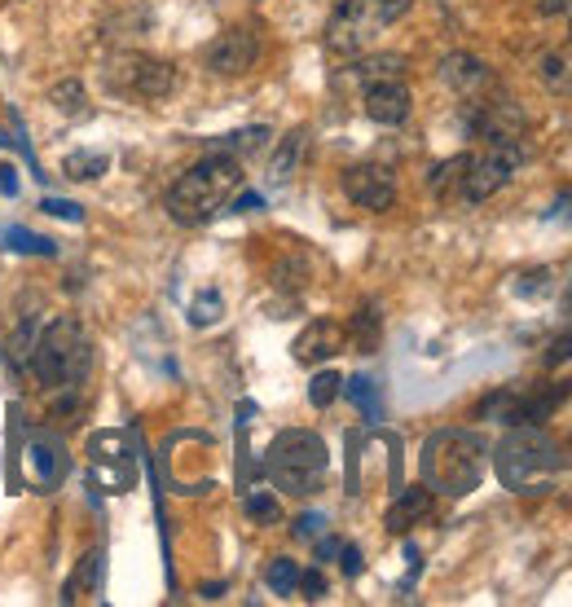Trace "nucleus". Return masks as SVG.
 <instances>
[{"label":"nucleus","instance_id":"40","mask_svg":"<svg viewBox=\"0 0 572 607\" xmlns=\"http://www.w3.org/2000/svg\"><path fill=\"white\" fill-rule=\"evenodd\" d=\"M256 207H264L260 194H238L234 198V212H256Z\"/></svg>","mask_w":572,"mask_h":607},{"label":"nucleus","instance_id":"24","mask_svg":"<svg viewBox=\"0 0 572 607\" xmlns=\"http://www.w3.org/2000/svg\"><path fill=\"white\" fill-rule=\"evenodd\" d=\"M49 102L58 106L66 119H80L84 110H88V97H84V84H80V80H62V84H53V88H49Z\"/></svg>","mask_w":572,"mask_h":607},{"label":"nucleus","instance_id":"26","mask_svg":"<svg viewBox=\"0 0 572 607\" xmlns=\"http://www.w3.org/2000/svg\"><path fill=\"white\" fill-rule=\"evenodd\" d=\"M242 511H247V520H256V524H278L282 520V506L269 489H251L247 498H242Z\"/></svg>","mask_w":572,"mask_h":607},{"label":"nucleus","instance_id":"28","mask_svg":"<svg viewBox=\"0 0 572 607\" xmlns=\"http://www.w3.org/2000/svg\"><path fill=\"white\" fill-rule=\"evenodd\" d=\"M348 339H357L361 352H374V344H379V313H374L370 304L357 308V317H352V326H348Z\"/></svg>","mask_w":572,"mask_h":607},{"label":"nucleus","instance_id":"20","mask_svg":"<svg viewBox=\"0 0 572 607\" xmlns=\"http://www.w3.org/2000/svg\"><path fill=\"white\" fill-rule=\"evenodd\" d=\"M0 242H5V251H18V256H40V260H53V256H58V242L36 234V229H22V225L0 229Z\"/></svg>","mask_w":572,"mask_h":607},{"label":"nucleus","instance_id":"30","mask_svg":"<svg viewBox=\"0 0 572 607\" xmlns=\"http://www.w3.org/2000/svg\"><path fill=\"white\" fill-rule=\"evenodd\" d=\"M344 392V379H339L335 370H322L313 374V383H308V401L317 405V410H326V405H335V396Z\"/></svg>","mask_w":572,"mask_h":607},{"label":"nucleus","instance_id":"41","mask_svg":"<svg viewBox=\"0 0 572 607\" xmlns=\"http://www.w3.org/2000/svg\"><path fill=\"white\" fill-rule=\"evenodd\" d=\"M542 66H546V80H564V58H555V53H550Z\"/></svg>","mask_w":572,"mask_h":607},{"label":"nucleus","instance_id":"22","mask_svg":"<svg viewBox=\"0 0 572 607\" xmlns=\"http://www.w3.org/2000/svg\"><path fill=\"white\" fill-rule=\"evenodd\" d=\"M97 568H102V555L88 550V555L80 559V568L71 572V581L62 586V603H80L88 590H97Z\"/></svg>","mask_w":572,"mask_h":607},{"label":"nucleus","instance_id":"10","mask_svg":"<svg viewBox=\"0 0 572 607\" xmlns=\"http://www.w3.org/2000/svg\"><path fill=\"white\" fill-rule=\"evenodd\" d=\"M564 383H542V388H502L493 392L489 401L480 405L484 418H493V423H546L550 410H555L559 401H564Z\"/></svg>","mask_w":572,"mask_h":607},{"label":"nucleus","instance_id":"34","mask_svg":"<svg viewBox=\"0 0 572 607\" xmlns=\"http://www.w3.org/2000/svg\"><path fill=\"white\" fill-rule=\"evenodd\" d=\"M322 528H326L322 511H304L300 520H295V537H300V542H313V537H322Z\"/></svg>","mask_w":572,"mask_h":607},{"label":"nucleus","instance_id":"25","mask_svg":"<svg viewBox=\"0 0 572 607\" xmlns=\"http://www.w3.org/2000/svg\"><path fill=\"white\" fill-rule=\"evenodd\" d=\"M264 141H269V128H242V132H229V137H220L212 150H225V154H256L264 150Z\"/></svg>","mask_w":572,"mask_h":607},{"label":"nucleus","instance_id":"33","mask_svg":"<svg viewBox=\"0 0 572 607\" xmlns=\"http://www.w3.org/2000/svg\"><path fill=\"white\" fill-rule=\"evenodd\" d=\"M515 291H520L524 300H537V295H546V291H550V273H546V269H533V273H524V278L515 282Z\"/></svg>","mask_w":572,"mask_h":607},{"label":"nucleus","instance_id":"19","mask_svg":"<svg viewBox=\"0 0 572 607\" xmlns=\"http://www.w3.org/2000/svg\"><path fill=\"white\" fill-rule=\"evenodd\" d=\"M405 75V58L401 53H374V58H361L357 66H352V80L361 84H388V80H401Z\"/></svg>","mask_w":572,"mask_h":607},{"label":"nucleus","instance_id":"15","mask_svg":"<svg viewBox=\"0 0 572 607\" xmlns=\"http://www.w3.org/2000/svg\"><path fill=\"white\" fill-rule=\"evenodd\" d=\"M410 88H405L401 80H388V84H370L366 88V115L374 119V124H383V128H396V124H405L410 119Z\"/></svg>","mask_w":572,"mask_h":607},{"label":"nucleus","instance_id":"31","mask_svg":"<svg viewBox=\"0 0 572 607\" xmlns=\"http://www.w3.org/2000/svg\"><path fill=\"white\" fill-rule=\"evenodd\" d=\"M220 322V291H203L190 304V326H216Z\"/></svg>","mask_w":572,"mask_h":607},{"label":"nucleus","instance_id":"12","mask_svg":"<svg viewBox=\"0 0 572 607\" xmlns=\"http://www.w3.org/2000/svg\"><path fill=\"white\" fill-rule=\"evenodd\" d=\"M260 58V36L251 27H229L220 31L212 40V49H207V66H212L216 75H247L251 66Z\"/></svg>","mask_w":572,"mask_h":607},{"label":"nucleus","instance_id":"23","mask_svg":"<svg viewBox=\"0 0 572 607\" xmlns=\"http://www.w3.org/2000/svg\"><path fill=\"white\" fill-rule=\"evenodd\" d=\"M467 159L471 154H454V159H445L440 168L432 172V194L436 198H454L462 190V172H467Z\"/></svg>","mask_w":572,"mask_h":607},{"label":"nucleus","instance_id":"44","mask_svg":"<svg viewBox=\"0 0 572 607\" xmlns=\"http://www.w3.org/2000/svg\"><path fill=\"white\" fill-rule=\"evenodd\" d=\"M0 146H9V137H5V132H0Z\"/></svg>","mask_w":572,"mask_h":607},{"label":"nucleus","instance_id":"9","mask_svg":"<svg viewBox=\"0 0 572 607\" xmlns=\"http://www.w3.org/2000/svg\"><path fill=\"white\" fill-rule=\"evenodd\" d=\"M520 159H524L520 141H498V146H489L484 154H471L467 172H462L458 198H467V203H484V198H493L515 176Z\"/></svg>","mask_w":572,"mask_h":607},{"label":"nucleus","instance_id":"29","mask_svg":"<svg viewBox=\"0 0 572 607\" xmlns=\"http://www.w3.org/2000/svg\"><path fill=\"white\" fill-rule=\"evenodd\" d=\"M264 586L273 594H291L300 586V564H295V559H273V564L264 568Z\"/></svg>","mask_w":572,"mask_h":607},{"label":"nucleus","instance_id":"32","mask_svg":"<svg viewBox=\"0 0 572 607\" xmlns=\"http://www.w3.org/2000/svg\"><path fill=\"white\" fill-rule=\"evenodd\" d=\"M40 212H44V216H58V220H66V225H84V207L71 203V198H58V194L44 198Z\"/></svg>","mask_w":572,"mask_h":607},{"label":"nucleus","instance_id":"37","mask_svg":"<svg viewBox=\"0 0 572 607\" xmlns=\"http://www.w3.org/2000/svg\"><path fill=\"white\" fill-rule=\"evenodd\" d=\"M339 568H344V577H361V550L357 546H339Z\"/></svg>","mask_w":572,"mask_h":607},{"label":"nucleus","instance_id":"8","mask_svg":"<svg viewBox=\"0 0 572 607\" xmlns=\"http://www.w3.org/2000/svg\"><path fill=\"white\" fill-rule=\"evenodd\" d=\"M137 480V458L124 432H97L88 440V484L102 493H128Z\"/></svg>","mask_w":572,"mask_h":607},{"label":"nucleus","instance_id":"6","mask_svg":"<svg viewBox=\"0 0 572 607\" xmlns=\"http://www.w3.org/2000/svg\"><path fill=\"white\" fill-rule=\"evenodd\" d=\"M410 5L414 0H344L326 22V44L335 53H344V58H352V53L370 49L392 22L410 14Z\"/></svg>","mask_w":572,"mask_h":607},{"label":"nucleus","instance_id":"38","mask_svg":"<svg viewBox=\"0 0 572 607\" xmlns=\"http://www.w3.org/2000/svg\"><path fill=\"white\" fill-rule=\"evenodd\" d=\"M18 190H22L18 168H14V163H0V194H5V198H18Z\"/></svg>","mask_w":572,"mask_h":607},{"label":"nucleus","instance_id":"39","mask_svg":"<svg viewBox=\"0 0 572 607\" xmlns=\"http://www.w3.org/2000/svg\"><path fill=\"white\" fill-rule=\"evenodd\" d=\"M537 9H542L546 18H555V14H568L572 0H537Z\"/></svg>","mask_w":572,"mask_h":607},{"label":"nucleus","instance_id":"5","mask_svg":"<svg viewBox=\"0 0 572 607\" xmlns=\"http://www.w3.org/2000/svg\"><path fill=\"white\" fill-rule=\"evenodd\" d=\"M555 467H559V449L542 432V423H515L502 436V445L493 449V471H498V480L511 493H524L528 484L550 476Z\"/></svg>","mask_w":572,"mask_h":607},{"label":"nucleus","instance_id":"2","mask_svg":"<svg viewBox=\"0 0 572 607\" xmlns=\"http://www.w3.org/2000/svg\"><path fill=\"white\" fill-rule=\"evenodd\" d=\"M484 454L476 432H462V427H440L423 440V454H418V476L440 498H467L480 489L484 480Z\"/></svg>","mask_w":572,"mask_h":607},{"label":"nucleus","instance_id":"35","mask_svg":"<svg viewBox=\"0 0 572 607\" xmlns=\"http://www.w3.org/2000/svg\"><path fill=\"white\" fill-rule=\"evenodd\" d=\"M564 361H572V330H568V335H559V339H550V348H546V366L550 370L564 366Z\"/></svg>","mask_w":572,"mask_h":607},{"label":"nucleus","instance_id":"1","mask_svg":"<svg viewBox=\"0 0 572 607\" xmlns=\"http://www.w3.org/2000/svg\"><path fill=\"white\" fill-rule=\"evenodd\" d=\"M238 185H242V163L225 150H212L194 168H185L176 176V185L168 190V216L185 229L207 225L238 194Z\"/></svg>","mask_w":572,"mask_h":607},{"label":"nucleus","instance_id":"36","mask_svg":"<svg viewBox=\"0 0 572 607\" xmlns=\"http://www.w3.org/2000/svg\"><path fill=\"white\" fill-rule=\"evenodd\" d=\"M295 590H304V599H322L326 594V577L317 568H308V572H300V586Z\"/></svg>","mask_w":572,"mask_h":607},{"label":"nucleus","instance_id":"21","mask_svg":"<svg viewBox=\"0 0 572 607\" xmlns=\"http://www.w3.org/2000/svg\"><path fill=\"white\" fill-rule=\"evenodd\" d=\"M344 392H348V401L361 410L366 423H379L383 418V396H379V383H374L370 374H352V379H344Z\"/></svg>","mask_w":572,"mask_h":607},{"label":"nucleus","instance_id":"7","mask_svg":"<svg viewBox=\"0 0 572 607\" xmlns=\"http://www.w3.org/2000/svg\"><path fill=\"white\" fill-rule=\"evenodd\" d=\"M102 84L115 97H146V102H163L176 88V66L150 53H115L102 66Z\"/></svg>","mask_w":572,"mask_h":607},{"label":"nucleus","instance_id":"17","mask_svg":"<svg viewBox=\"0 0 572 607\" xmlns=\"http://www.w3.org/2000/svg\"><path fill=\"white\" fill-rule=\"evenodd\" d=\"M432 498H436V493L427 489V484L401 489V493H396V502L388 506V515H383L388 533H410V528H414L418 520H427V515H432Z\"/></svg>","mask_w":572,"mask_h":607},{"label":"nucleus","instance_id":"42","mask_svg":"<svg viewBox=\"0 0 572 607\" xmlns=\"http://www.w3.org/2000/svg\"><path fill=\"white\" fill-rule=\"evenodd\" d=\"M339 546H344V542H339V537H322V542H317V555L330 559V555H339Z\"/></svg>","mask_w":572,"mask_h":607},{"label":"nucleus","instance_id":"4","mask_svg":"<svg viewBox=\"0 0 572 607\" xmlns=\"http://www.w3.org/2000/svg\"><path fill=\"white\" fill-rule=\"evenodd\" d=\"M264 471H269V480L278 484L282 493L308 498V493H317L326 484V471H330L326 440L317 432H304V427H286V432L273 436Z\"/></svg>","mask_w":572,"mask_h":607},{"label":"nucleus","instance_id":"3","mask_svg":"<svg viewBox=\"0 0 572 607\" xmlns=\"http://www.w3.org/2000/svg\"><path fill=\"white\" fill-rule=\"evenodd\" d=\"M93 366V344L80 317H53L49 326L31 344V370L40 383H49L53 392H80Z\"/></svg>","mask_w":572,"mask_h":607},{"label":"nucleus","instance_id":"43","mask_svg":"<svg viewBox=\"0 0 572 607\" xmlns=\"http://www.w3.org/2000/svg\"><path fill=\"white\" fill-rule=\"evenodd\" d=\"M220 594H225V581H207L203 586V599H220Z\"/></svg>","mask_w":572,"mask_h":607},{"label":"nucleus","instance_id":"14","mask_svg":"<svg viewBox=\"0 0 572 607\" xmlns=\"http://www.w3.org/2000/svg\"><path fill=\"white\" fill-rule=\"evenodd\" d=\"M348 348V330L339 322H326V317H317V322H308L300 335H295L291 344V357L300 361V366H322V361H330L335 352Z\"/></svg>","mask_w":572,"mask_h":607},{"label":"nucleus","instance_id":"11","mask_svg":"<svg viewBox=\"0 0 572 607\" xmlns=\"http://www.w3.org/2000/svg\"><path fill=\"white\" fill-rule=\"evenodd\" d=\"M344 194L366 212H388L396 203V176L383 163H352L344 172Z\"/></svg>","mask_w":572,"mask_h":607},{"label":"nucleus","instance_id":"13","mask_svg":"<svg viewBox=\"0 0 572 607\" xmlns=\"http://www.w3.org/2000/svg\"><path fill=\"white\" fill-rule=\"evenodd\" d=\"M66 467H71V458H66V445L58 436L49 432H36L27 440V471H31V484H36L40 493H53L66 476Z\"/></svg>","mask_w":572,"mask_h":607},{"label":"nucleus","instance_id":"27","mask_svg":"<svg viewBox=\"0 0 572 607\" xmlns=\"http://www.w3.org/2000/svg\"><path fill=\"white\" fill-rule=\"evenodd\" d=\"M110 168V159L106 154H66V163H62V172L71 176V181H97V176H102Z\"/></svg>","mask_w":572,"mask_h":607},{"label":"nucleus","instance_id":"18","mask_svg":"<svg viewBox=\"0 0 572 607\" xmlns=\"http://www.w3.org/2000/svg\"><path fill=\"white\" fill-rule=\"evenodd\" d=\"M304 146H308V128H291L286 137L278 141V150H273L269 159V185H286L295 176V168H300L304 159Z\"/></svg>","mask_w":572,"mask_h":607},{"label":"nucleus","instance_id":"16","mask_svg":"<svg viewBox=\"0 0 572 607\" xmlns=\"http://www.w3.org/2000/svg\"><path fill=\"white\" fill-rule=\"evenodd\" d=\"M440 80L462 97H480L484 88L493 84V71L480 58H471V53H449V58L440 62Z\"/></svg>","mask_w":572,"mask_h":607}]
</instances>
